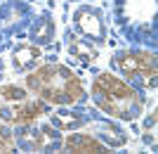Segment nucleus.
Here are the masks:
<instances>
[{"instance_id":"obj_1","label":"nucleus","mask_w":158,"mask_h":154,"mask_svg":"<svg viewBox=\"0 0 158 154\" xmlns=\"http://www.w3.org/2000/svg\"><path fill=\"white\" fill-rule=\"evenodd\" d=\"M26 86L50 104H76L85 100L83 81L64 64H45L26 76Z\"/></svg>"},{"instance_id":"obj_2","label":"nucleus","mask_w":158,"mask_h":154,"mask_svg":"<svg viewBox=\"0 0 158 154\" xmlns=\"http://www.w3.org/2000/svg\"><path fill=\"white\" fill-rule=\"evenodd\" d=\"M92 97L97 102V107L104 114L113 116V119L123 121H135L142 109H144V100L142 95L132 86L123 83L118 76L111 74H99L92 83Z\"/></svg>"},{"instance_id":"obj_3","label":"nucleus","mask_w":158,"mask_h":154,"mask_svg":"<svg viewBox=\"0 0 158 154\" xmlns=\"http://www.w3.org/2000/svg\"><path fill=\"white\" fill-rule=\"evenodd\" d=\"M47 112V104L40 97H31L19 86L0 88V119L14 126H31L40 114Z\"/></svg>"},{"instance_id":"obj_4","label":"nucleus","mask_w":158,"mask_h":154,"mask_svg":"<svg viewBox=\"0 0 158 154\" xmlns=\"http://www.w3.org/2000/svg\"><path fill=\"white\" fill-rule=\"evenodd\" d=\"M116 67L132 81H142L144 86L156 88V55L139 50V52H118Z\"/></svg>"},{"instance_id":"obj_5","label":"nucleus","mask_w":158,"mask_h":154,"mask_svg":"<svg viewBox=\"0 0 158 154\" xmlns=\"http://www.w3.org/2000/svg\"><path fill=\"white\" fill-rule=\"evenodd\" d=\"M76 29H78L83 36L94 40H104V24L99 19V12L92 10V7H80L76 12Z\"/></svg>"},{"instance_id":"obj_6","label":"nucleus","mask_w":158,"mask_h":154,"mask_svg":"<svg viewBox=\"0 0 158 154\" xmlns=\"http://www.w3.org/2000/svg\"><path fill=\"white\" fill-rule=\"evenodd\" d=\"M64 149L66 152H97V154H102V152H109V147H106L102 140H97L94 135H85V133H73V135H69L64 140Z\"/></svg>"},{"instance_id":"obj_7","label":"nucleus","mask_w":158,"mask_h":154,"mask_svg":"<svg viewBox=\"0 0 158 154\" xmlns=\"http://www.w3.org/2000/svg\"><path fill=\"white\" fill-rule=\"evenodd\" d=\"M40 59V47L38 45H17L12 52V67L17 71H31Z\"/></svg>"},{"instance_id":"obj_8","label":"nucleus","mask_w":158,"mask_h":154,"mask_svg":"<svg viewBox=\"0 0 158 154\" xmlns=\"http://www.w3.org/2000/svg\"><path fill=\"white\" fill-rule=\"evenodd\" d=\"M94 138H97V140H106L111 147H120V145H125V142H127V135L123 133L120 128L111 126V123H99Z\"/></svg>"},{"instance_id":"obj_9","label":"nucleus","mask_w":158,"mask_h":154,"mask_svg":"<svg viewBox=\"0 0 158 154\" xmlns=\"http://www.w3.org/2000/svg\"><path fill=\"white\" fill-rule=\"evenodd\" d=\"M31 38H33V43H38V45L50 43V40L54 38V21L50 19V17H40V19L35 21L33 31H31Z\"/></svg>"},{"instance_id":"obj_10","label":"nucleus","mask_w":158,"mask_h":154,"mask_svg":"<svg viewBox=\"0 0 158 154\" xmlns=\"http://www.w3.org/2000/svg\"><path fill=\"white\" fill-rule=\"evenodd\" d=\"M83 123H85L83 114H73V112H57V114H52V126L59 128V130H73V128H80Z\"/></svg>"},{"instance_id":"obj_11","label":"nucleus","mask_w":158,"mask_h":154,"mask_svg":"<svg viewBox=\"0 0 158 154\" xmlns=\"http://www.w3.org/2000/svg\"><path fill=\"white\" fill-rule=\"evenodd\" d=\"M73 57H78L80 62H94L97 59V47H92V43H87L83 38H71V45H69Z\"/></svg>"},{"instance_id":"obj_12","label":"nucleus","mask_w":158,"mask_h":154,"mask_svg":"<svg viewBox=\"0 0 158 154\" xmlns=\"http://www.w3.org/2000/svg\"><path fill=\"white\" fill-rule=\"evenodd\" d=\"M14 147H17V140H14L12 130L0 123V152H12Z\"/></svg>"},{"instance_id":"obj_13","label":"nucleus","mask_w":158,"mask_h":154,"mask_svg":"<svg viewBox=\"0 0 158 154\" xmlns=\"http://www.w3.org/2000/svg\"><path fill=\"white\" fill-rule=\"evenodd\" d=\"M0 74H2V62H0Z\"/></svg>"}]
</instances>
